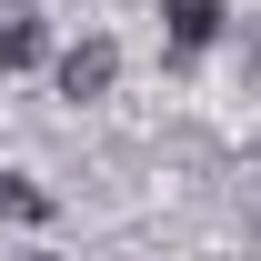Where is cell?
<instances>
[{
  "label": "cell",
  "instance_id": "3",
  "mask_svg": "<svg viewBox=\"0 0 261 261\" xmlns=\"http://www.w3.org/2000/svg\"><path fill=\"white\" fill-rule=\"evenodd\" d=\"M161 20H171V50H211V40H221V20H231V10H221V0H171Z\"/></svg>",
  "mask_w": 261,
  "mask_h": 261
},
{
  "label": "cell",
  "instance_id": "5",
  "mask_svg": "<svg viewBox=\"0 0 261 261\" xmlns=\"http://www.w3.org/2000/svg\"><path fill=\"white\" fill-rule=\"evenodd\" d=\"M251 81H261V50H251Z\"/></svg>",
  "mask_w": 261,
  "mask_h": 261
},
{
  "label": "cell",
  "instance_id": "1",
  "mask_svg": "<svg viewBox=\"0 0 261 261\" xmlns=\"http://www.w3.org/2000/svg\"><path fill=\"white\" fill-rule=\"evenodd\" d=\"M50 70H61V100H100L111 81H121V50H111V40H70Z\"/></svg>",
  "mask_w": 261,
  "mask_h": 261
},
{
  "label": "cell",
  "instance_id": "2",
  "mask_svg": "<svg viewBox=\"0 0 261 261\" xmlns=\"http://www.w3.org/2000/svg\"><path fill=\"white\" fill-rule=\"evenodd\" d=\"M50 61V20L40 10H0V70H40Z\"/></svg>",
  "mask_w": 261,
  "mask_h": 261
},
{
  "label": "cell",
  "instance_id": "4",
  "mask_svg": "<svg viewBox=\"0 0 261 261\" xmlns=\"http://www.w3.org/2000/svg\"><path fill=\"white\" fill-rule=\"evenodd\" d=\"M0 221H50V191L20 181V171H0Z\"/></svg>",
  "mask_w": 261,
  "mask_h": 261
}]
</instances>
